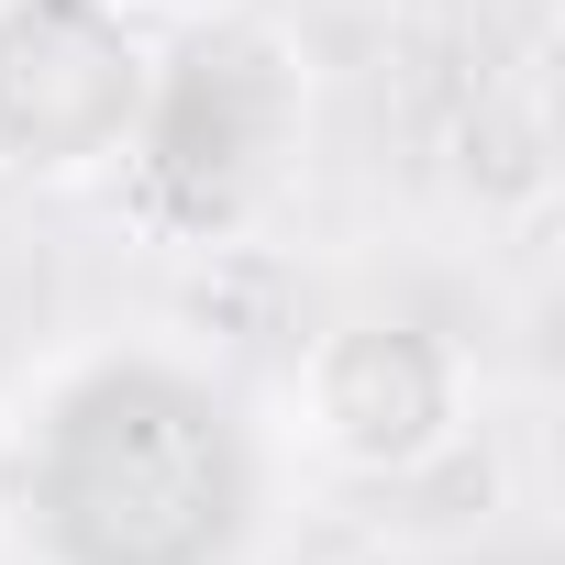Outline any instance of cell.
<instances>
[{
  "label": "cell",
  "mask_w": 565,
  "mask_h": 565,
  "mask_svg": "<svg viewBox=\"0 0 565 565\" xmlns=\"http://www.w3.org/2000/svg\"><path fill=\"white\" fill-rule=\"evenodd\" d=\"M156 111L122 0H0V178H100Z\"/></svg>",
  "instance_id": "6da1fadb"
},
{
  "label": "cell",
  "mask_w": 565,
  "mask_h": 565,
  "mask_svg": "<svg viewBox=\"0 0 565 565\" xmlns=\"http://www.w3.org/2000/svg\"><path fill=\"white\" fill-rule=\"evenodd\" d=\"M300 433H311L322 466L399 488V477H422V466L455 455V433H466V366L422 322H333L300 355Z\"/></svg>",
  "instance_id": "7a4b0ae2"
},
{
  "label": "cell",
  "mask_w": 565,
  "mask_h": 565,
  "mask_svg": "<svg viewBox=\"0 0 565 565\" xmlns=\"http://www.w3.org/2000/svg\"><path fill=\"white\" fill-rule=\"evenodd\" d=\"M466 189L488 211H543L554 200V156H543V111L532 100H488L466 122Z\"/></svg>",
  "instance_id": "3957f363"
},
{
  "label": "cell",
  "mask_w": 565,
  "mask_h": 565,
  "mask_svg": "<svg viewBox=\"0 0 565 565\" xmlns=\"http://www.w3.org/2000/svg\"><path fill=\"white\" fill-rule=\"evenodd\" d=\"M122 12H145V23H233L244 0H122Z\"/></svg>",
  "instance_id": "277c9868"
}]
</instances>
